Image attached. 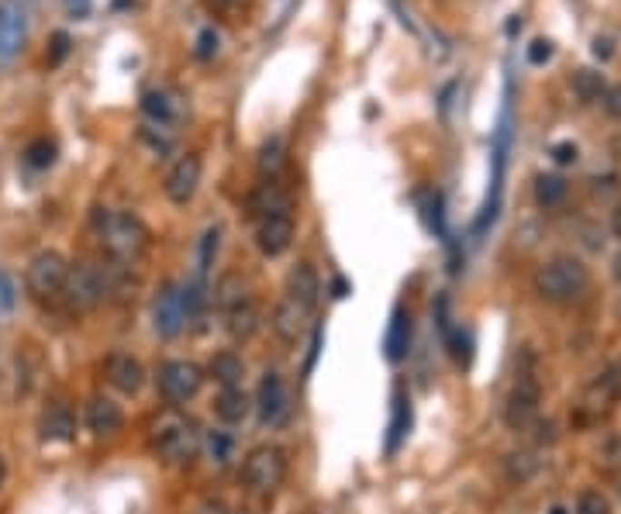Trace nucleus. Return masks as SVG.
<instances>
[{"label": "nucleus", "mask_w": 621, "mask_h": 514, "mask_svg": "<svg viewBox=\"0 0 621 514\" xmlns=\"http://www.w3.org/2000/svg\"><path fill=\"white\" fill-rule=\"evenodd\" d=\"M197 187H201V155H180L172 163V170L166 173V183H163L166 197H170L172 204H187V201H193Z\"/></svg>", "instance_id": "obj_12"}, {"label": "nucleus", "mask_w": 621, "mask_h": 514, "mask_svg": "<svg viewBox=\"0 0 621 514\" xmlns=\"http://www.w3.org/2000/svg\"><path fill=\"white\" fill-rule=\"evenodd\" d=\"M618 494H621V490H618Z\"/></svg>", "instance_id": "obj_46"}, {"label": "nucleus", "mask_w": 621, "mask_h": 514, "mask_svg": "<svg viewBox=\"0 0 621 514\" xmlns=\"http://www.w3.org/2000/svg\"><path fill=\"white\" fill-rule=\"evenodd\" d=\"M69 304L80 311H94L101 308L104 301H107V280H104V266L97 262H76V266H69V276H66V291Z\"/></svg>", "instance_id": "obj_7"}, {"label": "nucleus", "mask_w": 621, "mask_h": 514, "mask_svg": "<svg viewBox=\"0 0 621 514\" xmlns=\"http://www.w3.org/2000/svg\"><path fill=\"white\" fill-rule=\"evenodd\" d=\"M249 394L242 390V387H222V394L214 397V414H218V421L224 425H239L249 418Z\"/></svg>", "instance_id": "obj_22"}, {"label": "nucleus", "mask_w": 621, "mask_h": 514, "mask_svg": "<svg viewBox=\"0 0 621 514\" xmlns=\"http://www.w3.org/2000/svg\"><path fill=\"white\" fill-rule=\"evenodd\" d=\"M318 297H321V280H318V270L310 262H297L291 273H287V301H293L297 308L310 311L318 308Z\"/></svg>", "instance_id": "obj_15"}, {"label": "nucleus", "mask_w": 621, "mask_h": 514, "mask_svg": "<svg viewBox=\"0 0 621 514\" xmlns=\"http://www.w3.org/2000/svg\"><path fill=\"white\" fill-rule=\"evenodd\" d=\"M594 55H597L601 63H607V59L615 55V38H611V35H597V38H594Z\"/></svg>", "instance_id": "obj_40"}, {"label": "nucleus", "mask_w": 621, "mask_h": 514, "mask_svg": "<svg viewBox=\"0 0 621 514\" xmlns=\"http://www.w3.org/2000/svg\"><path fill=\"white\" fill-rule=\"evenodd\" d=\"M38 435L45 439V442H69L73 435H76V418L69 408L63 404H49L42 418H38Z\"/></svg>", "instance_id": "obj_20"}, {"label": "nucleus", "mask_w": 621, "mask_h": 514, "mask_svg": "<svg viewBox=\"0 0 621 514\" xmlns=\"http://www.w3.org/2000/svg\"><path fill=\"white\" fill-rule=\"evenodd\" d=\"M611 232H615V239H621V207L611 214Z\"/></svg>", "instance_id": "obj_43"}, {"label": "nucleus", "mask_w": 621, "mask_h": 514, "mask_svg": "<svg viewBox=\"0 0 621 514\" xmlns=\"http://www.w3.org/2000/svg\"><path fill=\"white\" fill-rule=\"evenodd\" d=\"M32 25V0H0V63H11Z\"/></svg>", "instance_id": "obj_8"}, {"label": "nucleus", "mask_w": 621, "mask_h": 514, "mask_svg": "<svg viewBox=\"0 0 621 514\" xmlns=\"http://www.w3.org/2000/svg\"><path fill=\"white\" fill-rule=\"evenodd\" d=\"M245 301H252V297H249V283L239 273H228L218 280V287H214V304L218 308L232 311L239 308V304H245Z\"/></svg>", "instance_id": "obj_25"}, {"label": "nucleus", "mask_w": 621, "mask_h": 514, "mask_svg": "<svg viewBox=\"0 0 621 514\" xmlns=\"http://www.w3.org/2000/svg\"><path fill=\"white\" fill-rule=\"evenodd\" d=\"M187 325V314H183V297L176 283H163L153 301V328L159 339H176Z\"/></svg>", "instance_id": "obj_10"}, {"label": "nucleus", "mask_w": 621, "mask_h": 514, "mask_svg": "<svg viewBox=\"0 0 621 514\" xmlns=\"http://www.w3.org/2000/svg\"><path fill=\"white\" fill-rule=\"evenodd\" d=\"M604 111L611 114V118H621V84L618 86H607V94H604Z\"/></svg>", "instance_id": "obj_39"}, {"label": "nucleus", "mask_w": 621, "mask_h": 514, "mask_svg": "<svg viewBox=\"0 0 621 514\" xmlns=\"http://www.w3.org/2000/svg\"><path fill=\"white\" fill-rule=\"evenodd\" d=\"M287 477V452L280 446H256L245 456L242 466V480L256 494H273Z\"/></svg>", "instance_id": "obj_5"}, {"label": "nucleus", "mask_w": 621, "mask_h": 514, "mask_svg": "<svg viewBox=\"0 0 621 514\" xmlns=\"http://www.w3.org/2000/svg\"><path fill=\"white\" fill-rule=\"evenodd\" d=\"M552 42L549 38H535L532 45H528V63H532V66H546V63H549L552 59Z\"/></svg>", "instance_id": "obj_36"}, {"label": "nucleus", "mask_w": 621, "mask_h": 514, "mask_svg": "<svg viewBox=\"0 0 621 514\" xmlns=\"http://www.w3.org/2000/svg\"><path fill=\"white\" fill-rule=\"evenodd\" d=\"M218 249H222V228L211 224L204 235H201V249H197V276H207L214 259H218Z\"/></svg>", "instance_id": "obj_29"}, {"label": "nucleus", "mask_w": 621, "mask_h": 514, "mask_svg": "<svg viewBox=\"0 0 621 514\" xmlns=\"http://www.w3.org/2000/svg\"><path fill=\"white\" fill-rule=\"evenodd\" d=\"M408 352H411V314L404 308H394L387 335H383V356L390 362H400L408 360Z\"/></svg>", "instance_id": "obj_16"}, {"label": "nucleus", "mask_w": 621, "mask_h": 514, "mask_svg": "<svg viewBox=\"0 0 621 514\" xmlns=\"http://www.w3.org/2000/svg\"><path fill=\"white\" fill-rule=\"evenodd\" d=\"M259 308L256 301H245V304H239V308L224 311V325H228V335L232 339H239V342H245V339H252L259 331Z\"/></svg>", "instance_id": "obj_23"}, {"label": "nucleus", "mask_w": 621, "mask_h": 514, "mask_svg": "<svg viewBox=\"0 0 621 514\" xmlns=\"http://www.w3.org/2000/svg\"><path fill=\"white\" fill-rule=\"evenodd\" d=\"M270 325H273V331L283 339V342H297L301 331H304V325H308V311L297 308L293 301L283 297V301L273 308V321H270Z\"/></svg>", "instance_id": "obj_21"}, {"label": "nucleus", "mask_w": 621, "mask_h": 514, "mask_svg": "<svg viewBox=\"0 0 621 514\" xmlns=\"http://www.w3.org/2000/svg\"><path fill=\"white\" fill-rule=\"evenodd\" d=\"M25 163H28L32 170H49L52 163H55V142H49V138H34L32 145L25 149Z\"/></svg>", "instance_id": "obj_30"}, {"label": "nucleus", "mask_w": 621, "mask_h": 514, "mask_svg": "<svg viewBox=\"0 0 621 514\" xmlns=\"http://www.w3.org/2000/svg\"><path fill=\"white\" fill-rule=\"evenodd\" d=\"M618 390H621V370H618V366H611V370H607V373H604V377L594 383V397H597L601 404H607V400L618 394Z\"/></svg>", "instance_id": "obj_33"}, {"label": "nucleus", "mask_w": 621, "mask_h": 514, "mask_svg": "<svg viewBox=\"0 0 621 514\" xmlns=\"http://www.w3.org/2000/svg\"><path fill=\"white\" fill-rule=\"evenodd\" d=\"M4 480H7V463H4V456H0V487H4Z\"/></svg>", "instance_id": "obj_45"}, {"label": "nucleus", "mask_w": 621, "mask_h": 514, "mask_svg": "<svg viewBox=\"0 0 621 514\" xmlns=\"http://www.w3.org/2000/svg\"><path fill=\"white\" fill-rule=\"evenodd\" d=\"M291 190L283 187V183H276V180H266V183H259V190L252 193V201H249V207H252V214H259V218H273V214H291Z\"/></svg>", "instance_id": "obj_17"}, {"label": "nucleus", "mask_w": 621, "mask_h": 514, "mask_svg": "<svg viewBox=\"0 0 621 514\" xmlns=\"http://www.w3.org/2000/svg\"><path fill=\"white\" fill-rule=\"evenodd\" d=\"M611 273H615V280L621 283V252L615 256V262H611Z\"/></svg>", "instance_id": "obj_44"}, {"label": "nucleus", "mask_w": 621, "mask_h": 514, "mask_svg": "<svg viewBox=\"0 0 621 514\" xmlns=\"http://www.w3.org/2000/svg\"><path fill=\"white\" fill-rule=\"evenodd\" d=\"M121 425H124V414H121V408L111 397H90V404H86V429L94 431V435H114Z\"/></svg>", "instance_id": "obj_18"}, {"label": "nucleus", "mask_w": 621, "mask_h": 514, "mask_svg": "<svg viewBox=\"0 0 621 514\" xmlns=\"http://www.w3.org/2000/svg\"><path fill=\"white\" fill-rule=\"evenodd\" d=\"M590 287V273L577 256H556L535 273V293L549 304H569Z\"/></svg>", "instance_id": "obj_3"}, {"label": "nucleus", "mask_w": 621, "mask_h": 514, "mask_svg": "<svg viewBox=\"0 0 621 514\" xmlns=\"http://www.w3.org/2000/svg\"><path fill=\"white\" fill-rule=\"evenodd\" d=\"M142 111L155 121V124H180L183 118V101L172 94V90H149L145 97H142Z\"/></svg>", "instance_id": "obj_19"}, {"label": "nucleus", "mask_w": 621, "mask_h": 514, "mask_svg": "<svg viewBox=\"0 0 621 514\" xmlns=\"http://www.w3.org/2000/svg\"><path fill=\"white\" fill-rule=\"evenodd\" d=\"M577 514H611V504L601 490H584L577 498Z\"/></svg>", "instance_id": "obj_34"}, {"label": "nucleus", "mask_w": 621, "mask_h": 514, "mask_svg": "<svg viewBox=\"0 0 621 514\" xmlns=\"http://www.w3.org/2000/svg\"><path fill=\"white\" fill-rule=\"evenodd\" d=\"M97 239L114 262H135L149 249V228L128 211H107L97 218Z\"/></svg>", "instance_id": "obj_1"}, {"label": "nucleus", "mask_w": 621, "mask_h": 514, "mask_svg": "<svg viewBox=\"0 0 621 514\" xmlns=\"http://www.w3.org/2000/svg\"><path fill=\"white\" fill-rule=\"evenodd\" d=\"M104 377L107 383L121 390V394H138L142 390V383H145V370H142V362L135 356H128V352H111L107 360H104Z\"/></svg>", "instance_id": "obj_13"}, {"label": "nucleus", "mask_w": 621, "mask_h": 514, "mask_svg": "<svg viewBox=\"0 0 621 514\" xmlns=\"http://www.w3.org/2000/svg\"><path fill=\"white\" fill-rule=\"evenodd\" d=\"M293 242V218L291 214H273V218H259L256 245L262 256H283Z\"/></svg>", "instance_id": "obj_14"}, {"label": "nucleus", "mask_w": 621, "mask_h": 514, "mask_svg": "<svg viewBox=\"0 0 621 514\" xmlns=\"http://www.w3.org/2000/svg\"><path fill=\"white\" fill-rule=\"evenodd\" d=\"M66 55H69V35L55 32L52 35V49H49V66H59Z\"/></svg>", "instance_id": "obj_38"}, {"label": "nucleus", "mask_w": 621, "mask_h": 514, "mask_svg": "<svg viewBox=\"0 0 621 514\" xmlns=\"http://www.w3.org/2000/svg\"><path fill=\"white\" fill-rule=\"evenodd\" d=\"M573 94H577V101L580 104L604 101V94H607L604 73H597V69H577V76H573Z\"/></svg>", "instance_id": "obj_28"}, {"label": "nucleus", "mask_w": 621, "mask_h": 514, "mask_svg": "<svg viewBox=\"0 0 621 514\" xmlns=\"http://www.w3.org/2000/svg\"><path fill=\"white\" fill-rule=\"evenodd\" d=\"M256 404H259L262 425H270V429H280V425L291 418V394H287V383H283V377H280L276 370H266V373H262Z\"/></svg>", "instance_id": "obj_9"}, {"label": "nucleus", "mask_w": 621, "mask_h": 514, "mask_svg": "<svg viewBox=\"0 0 621 514\" xmlns=\"http://www.w3.org/2000/svg\"><path fill=\"white\" fill-rule=\"evenodd\" d=\"M66 276H69V262L59 252H38L32 256L28 262V273H25V287L32 293L38 304H52V301H59L63 291H66Z\"/></svg>", "instance_id": "obj_4"}, {"label": "nucleus", "mask_w": 621, "mask_h": 514, "mask_svg": "<svg viewBox=\"0 0 621 514\" xmlns=\"http://www.w3.org/2000/svg\"><path fill=\"white\" fill-rule=\"evenodd\" d=\"M207 452H211V460L218 466H228L232 463V452H235L232 435H228V431H211V435H207Z\"/></svg>", "instance_id": "obj_32"}, {"label": "nucleus", "mask_w": 621, "mask_h": 514, "mask_svg": "<svg viewBox=\"0 0 621 514\" xmlns=\"http://www.w3.org/2000/svg\"><path fill=\"white\" fill-rule=\"evenodd\" d=\"M552 159H556V163H563V166H567V163H577V145H573V142H559V145H552Z\"/></svg>", "instance_id": "obj_41"}, {"label": "nucleus", "mask_w": 621, "mask_h": 514, "mask_svg": "<svg viewBox=\"0 0 621 514\" xmlns=\"http://www.w3.org/2000/svg\"><path fill=\"white\" fill-rule=\"evenodd\" d=\"M218 52V32L214 28H204L197 35V59H211Z\"/></svg>", "instance_id": "obj_37"}, {"label": "nucleus", "mask_w": 621, "mask_h": 514, "mask_svg": "<svg viewBox=\"0 0 621 514\" xmlns=\"http://www.w3.org/2000/svg\"><path fill=\"white\" fill-rule=\"evenodd\" d=\"M538 383L532 377H521L511 387V394H508V404H504V421H508V429L515 431H525L532 425L535 418H538Z\"/></svg>", "instance_id": "obj_11"}, {"label": "nucleus", "mask_w": 621, "mask_h": 514, "mask_svg": "<svg viewBox=\"0 0 621 514\" xmlns=\"http://www.w3.org/2000/svg\"><path fill=\"white\" fill-rule=\"evenodd\" d=\"M411 435V400L404 394L394 397V414H390V435H387V452L394 456L400 442Z\"/></svg>", "instance_id": "obj_24"}, {"label": "nucleus", "mask_w": 621, "mask_h": 514, "mask_svg": "<svg viewBox=\"0 0 621 514\" xmlns=\"http://www.w3.org/2000/svg\"><path fill=\"white\" fill-rule=\"evenodd\" d=\"M567 193H569V183L559 173H542L535 180V201H538V207H559L567 201Z\"/></svg>", "instance_id": "obj_27"}, {"label": "nucleus", "mask_w": 621, "mask_h": 514, "mask_svg": "<svg viewBox=\"0 0 621 514\" xmlns=\"http://www.w3.org/2000/svg\"><path fill=\"white\" fill-rule=\"evenodd\" d=\"M155 387L170 404H187L204 387V370L190 360H166L155 373Z\"/></svg>", "instance_id": "obj_6"}, {"label": "nucleus", "mask_w": 621, "mask_h": 514, "mask_svg": "<svg viewBox=\"0 0 621 514\" xmlns=\"http://www.w3.org/2000/svg\"><path fill=\"white\" fill-rule=\"evenodd\" d=\"M11 308H15V287H11L7 273L0 270V311H11Z\"/></svg>", "instance_id": "obj_42"}, {"label": "nucleus", "mask_w": 621, "mask_h": 514, "mask_svg": "<svg viewBox=\"0 0 621 514\" xmlns=\"http://www.w3.org/2000/svg\"><path fill=\"white\" fill-rule=\"evenodd\" d=\"M511 480H528L535 470H538V463H535L532 452H518V456H511Z\"/></svg>", "instance_id": "obj_35"}, {"label": "nucleus", "mask_w": 621, "mask_h": 514, "mask_svg": "<svg viewBox=\"0 0 621 514\" xmlns=\"http://www.w3.org/2000/svg\"><path fill=\"white\" fill-rule=\"evenodd\" d=\"M207 373L218 380L222 387H239L242 377H245V362H242V356H235V352H218V356L211 360V366H207Z\"/></svg>", "instance_id": "obj_26"}, {"label": "nucleus", "mask_w": 621, "mask_h": 514, "mask_svg": "<svg viewBox=\"0 0 621 514\" xmlns=\"http://www.w3.org/2000/svg\"><path fill=\"white\" fill-rule=\"evenodd\" d=\"M283 138H270L266 145H262V153H259V173L262 176H270L273 180L276 173H280V166H283Z\"/></svg>", "instance_id": "obj_31"}, {"label": "nucleus", "mask_w": 621, "mask_h": 514, "mask_svg": "<svg viewBox=\"0 0 621 514\" xmlns=\"http://www.w3.org/2000/svg\"><path fill=\"white\" fill-rule=\"evenodd\" d=\"M153 449L163 463L183 466L201 452V431L180 411H163L153 421Z\"/></svg>", "instance_id": "obj_2"}]
</instances>
